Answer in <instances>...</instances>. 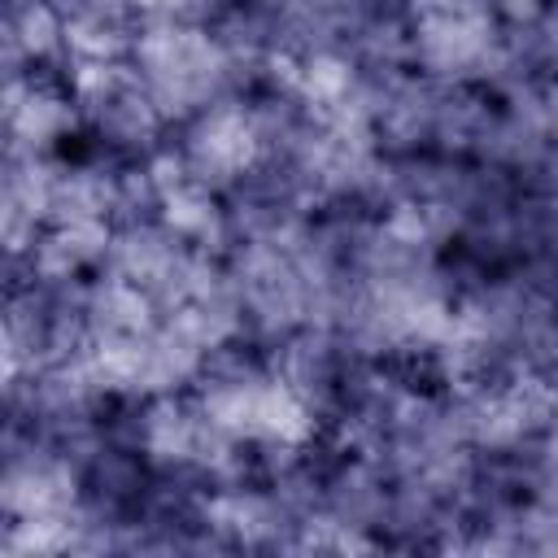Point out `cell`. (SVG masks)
I'll list each match as a JSON object with an SVG mask.
<instances>
[{
	"instance_id": "cell-1",
	"label": "cell",
	"mask_w": 558,
	"mask_h": 558,
	"mask_svg": "<svg viewBox=\"0 0 558 558\" xmlns=\"http://www.w3.org/2000/svg\"><path fill=\"white\" fill-rule=\"evenodd\" d=\"M253 153H257V135H253L248 118H240L231 109L201 118V131L192 140V157L201 170H218L222 179H231V174L248 170Z\"/></svg>"
}]
</instances>
